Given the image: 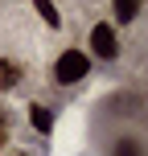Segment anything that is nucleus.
I'll list each match as a JSON object with an SVG mask.
<instances>
[{
	"label": "nucleus",
	"instance_id": "nucleus-1",
	"mask_svg": "<svg viewBox=\"0 0 148 156\" xmlns=\"http://www.w3.org/2000/svg\"><path fill=\"white\" fill-rule=\"evenodd\" d=\"M86 70H91V58L82 49H62L58 62H54V82L58 86H74V82L86 78Z\"/></svg>",
	"mask_w": 148,
	"mask_h": 156
},
{
	"label": "nucleus",
	"instance_id": "nucleus-2",
	"mask_svg": "<svg viewBox=\"0 0 148 156\" xmlns=\"http://www.w3.org/2000/svg\"><path fill=\"white\" fill-rule=\"evenodd\" d=\"M91 54L99 58V62H115L119 58V37H115V29H111L107 21H99L91 29Z\"/></svg>",
	"mask_w": 148,
	"mask_h": 156
},
{
	"label": "nucleus",
	"instance_id": "nucleus-3",
	"mask_svg": "<svg viewBox=\"0 0 148 156\" xmlns=\"http://www.w3.org/2000/svg\"><path fill=\"white\" fill-rule=\"evenodd\" d=\"M29 127L41 136L54 132V107H45V103H29Z\"/></svg>",
	"mask_w": 148,
	"mask_h": 156
},
{
	"label": "nucleus",
	"instance_id": "nucleus-4",
	"mask_svg": "<svg viewBox=\"0 0 148 156\" xmlns=\"http://www.w3.org/2000/svg\"><path fill=\"white\" fill-rule=\"evenodd\" d=\"M21 86V66L13 58H0V90H16Z\"/></svg>",
	"mask_w": 148,
	"mask_h": 156
},
{
	"label": "nucleus",
	"instance_id": "nucleus-5",
	"mask_svg": "<svg viewBox=\"0 0 148 156\" xmlns=\"http://www.w3.org/2000/svg\"><path fill=\"white\" fill-rule=\"evenodd\" d=\"M33 8H37V16L49 25V29H62V12H58V4L54 0H29Z\"/></svg>",
	"mask_w": 148,
	"mask_h": 156
},
{
	"label": "nucleus",
	"instance_id": "nucleus-6",
	"mask_svg": "<svg viewBox=\"0 0 148 156\" xmlns=\"http://www.w3.org/2000/svg\"><path fill=\"white\" fill-rule=\"evenodd\" d=\"M111 12H115L119 25H132L136 12H140V0H111Z\"/></svg>",
	"mask_w": 148,
	"mask_h": 156
},
{
	"label": "nucleus",
	"instance_id": "nucleus-7",
	"mask_svg": "<svg viewBox=\"0 0 148 156\" xmlns=\"http://www.w3.org/2000/svg\"><path fill=\"white\" fill-rule=\"evenodd\" d=\"M111 156H144L140 144L132 140V136H124V140H115V148H111Z\"/></svg>",
	"mask_w": 148,
	"mask_h": 156
},
{
	"label": "nucleus",
	"instance_id": "nucleus-8",
	"mask_svg": "<svg viewBox=\"0 0 148 156\" xmlns=\"http://www.w3.org/2000/svg\"><path fill=\"white\" fill-rule=\"evenodd\" d=\"M8 140V127H4V119H0V144H4Z\"/></svg>",
	"mask_w": 148,
	"mask_h": 156
}]
</instances>
